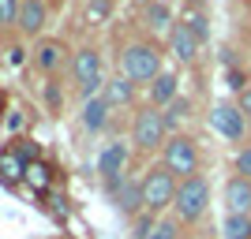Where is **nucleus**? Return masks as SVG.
<instances>
[{
	"mask_svg": "<svg viewBox=\"0 0 251 239\" xmlns=\"http://www.w3.org/2000/svg\"><path fill=\"white\" fill-rule=\"evenodd\" d=\"M221 239H251V217H244V213H225V220H221Z\"/></svg>",
	"mask_w": 251,
	"mask_h": 239,
	"instance_id": "obj_15",
	"label": "nucleus"
},
{
	"mask_svg": "<svg viewBox=\"0 0 251 239\" xmlns=\"http://www.w3.org/2000/svg\"><path fill=\"white\" fill-rule=\"evenodd\" d=\"M26 179H30L34 187H45V183H49V172H45L42 165H26Z\"/></svg>",
	"mask_w": 251,
	"mask_h": 239,
	"instance_id": "obj_24",
	"label": "nucleus"
},
{
	"mask_svg": "<svg viewBox=\"0 0 251 239\" xmlns=\"http://www.w3.org/2000/svg\"><path fill=\"white\" fill-rule=\"evenodd\" d=\"M64 60V45L60 42H42L38 45V67H45V71H56Z\"/></svg>",
	"mask_w": 251,
	"mask_h": 239,
	"instance_id": "obj_18",
	"label": "nucleus"
},
{
	"mask_svg": "<svg viewBox=\"0 0 251 239\" xmlns=\"http://www.w3.org/2000/svg\"><path fill=\"white\" fill-rule=\"evenodd\" d=\"M127 165V146L124 142H109L98 153V172L105 176V183H120V172Z\"/></svg>",
	"mask_w": 251,
	"mask_h": 239,
	"instance_id": "obj_10",
	"label": "nucleus"
},
{
	"mask_svg": "<svg viewBox=\"0 0 251 239\" xmlns=\"http://www.w3.org/2000/svg\"><path fill=\"white\" fill-rule=\"evenodd\" d=\"M147 26L154 34H169L176 22H173V11H169L165 4H150V8H147Z\"/></svg>",
	"mask_w": 251,
	"mask_h": 239,
	"instance_id": "obj_17",
	"label": "nucleus"
},
{
	"mask_svg": "<svg viewBox=\"0 0 251 239\" xmlns=\"http://www.w3.org/2000/svg\"><path fill=\"white\" fill-rule=\"evenodd\" d=\"M131 142H135L139 153H157V150H165L169 142V124H165V112L147 105L143 112L135 116V127H131Z\"/></svg>",
	"mask_w": 251,
	"mask_h": 239,
	"instance_id": "obj_5",
	"label": "nucleus"
},
{
	"mask_svg": "<svg viewBox=\"0 0 251 239\" xmlns=\"http://www.w3.org/2000/svg\"><path fill=\"white\" fill-rule=\"evenodd\" d=\"M206 209H210V179L202 176V172H199V176H191V179H180L176 202H173V213H176L180 224L199 220Z\"/></svg>",
	"mask_w": 251,
	"mask_h": 239,
	"instance_id": "obj_3",
	"label": "nucleus"
},
{
	"mask_svg": "<svg viewBox=\"0 0 251 239\" xmlns=\"http://www.w3.org/2000/svg\"><path fill=\"white\" fill-rule=\"evenodd\" d=\"M184 22H188V30L195 34L199 42H206V38H210V26H206V15H202V11H191Z\"/></svg>",
	"mask_w": 251,
	"mask_h": 239,
	"instance_id": "obj_21",
	"label": "nucleus"
},
{
	"mask_svg": "<svg viewBox=\"0 0 251 239\" xmlns=\"http://www.w3.org/2000/svg\"><path fill=\"white\" fill-rule=\"evenodd\" d=\"M236 105H240V112H244V116H248V120H251V86H248V90H240V94H236Z\"/></svg>",
	"mask_w": 251,
	"mask_h": 239,
	"instance_id": "obj_26",
	"label": "nucleus"
},
{
	"mask_svg": "<svg viewBox=\"0 0 251 239\" xmlns=\"http://www.w3.org/2000/svg\"><path fill=\"white\" fill-rule=\"evenodd\" d=\"M42 26H45V4H42V0H23V8H19V30L38 34Z\"/></svg>",
	"mask_w": 251,
	"mask_h": 239,
	"instance_id": "obj_13",
	"label": "nucleus"
},
{
	"mask_svg": "<svg viewBox=\"0 0 251 239\" xmlns=\"http://www.w3.org/2000/svg\"><path fill=\"white\" fill-rule=\"evenodd\" d=\"M72 71H75V83H79V94H83L86 101L98 97V90L105 86L98 49H79V52H75V60H72Z\"/></svg>",
	"mask_w": 251,
	"mask_h": 239,
	"instance_id": "obj_7",
	"label": "nucleus"
},
{
	"mask_svg": "<svg viewBox=\"0 0 251 239\" xmlns=\"http://www.w3.org/2000/svg\"><path fill=\"white\" fill-rule=\"evenodd\" d=\"M0 176H4V179L26 176V165L19 161V153H0Z\"/></svg>",
	"mask_w": 251,
	"mask_h": 239,
	"instance_id": "obj_19",
	"label": "nucleus"
},
{
	"mask_svg": "<svg viewBox=\"0 0 251 239\" xmlns=\"http://www.w3.org/2000/svg\"><path fill=\"white\" fill-rule=\"evenodd\" d=\"M236 172H240L244 179H251V146H244L240 153H236Z\"/></svg>",
	"mask_w": 251,
	"mask_h": 239,
	"instance_id": "obj_23",
	"label": "nucleus"
},
{
	"mask_svg": "<svg viewBox=\"0 0 251 239\" xmlns=\"http://www.w3.org/2000/svg\"><path fill=\"white\" fill-rule=\"evenodd\" d=\"M210 127H214L225 142H244V135H248V116L240 112L236 101H218L210 109Z\"/></svg>",
	"mask_w": 251,
	"mask_h": 239,
	"instance_id": "obj_6",
	"label": "nucleus"
},
{
	"mask_svg": "<svg viewBox=\"0 0 251 239\" xmlns=\"http://www.w3.org/2000/svg\"><path fill=\"white\" fill-rule=\"evenodd\" d=\"M199 38L188 30V22H176L173 30H169V52H173V60L176 64H191L195 56H199Z\"/></svg>",
	"mask_w": 251,
	"mask_h": 239,
	"instance_id": "obj_8",
	"label": "nucleus"
},
{
	"mask_svg": "<svg viewBox=\"0 0 251 239\" xmlns=\"http://www.w3.org/2000/svg\"><path fill=\"white\" fill-rule=\"evenodd\" d=\"M120 75L127 83H154L161 75V52L157 45H147V42H135L120 52Z\"/></svg>",
	"mask_w": 251,
	"mask_h": 239,
	"instance_id": "obj_1",
	"label": "nucleus"
},
{
	"mask_svg": "<svg viewBox=\"0 0 251 239\" xmlns=\"http://www.w3.org/2000/svg\"><path fill=\"white\" fill-rule=\"evenodd\" d=\"M150 239H176V220H157V228Z\"/></svg>",
	"mask_w": 251,
	"mask_h": 239,
	"instance_id": "obj_25",
	"label": "nucleus"
},
{
	"mask_svg": "<svg viewBox=\"0 0 251 239\" xmlns=\"http://www.w3.org/2000/svg\"><path fill=\"white\" fill-rule=\"evenodd\" d=\"M221 198H225V213H244V217H251V179L232 176L229 183H225V191H221Z\"/></svg>",
	"mask_w": 251,
	"mask_h": 239,
	"instance_id": "obj_9",
	"label": "nucleus"
},
{
	"mask_svg": "<svg viewBox=\"0 0 251 239\" xmlns=\"http://www.w3.org/2000/svg\"><path fill=\"white\" fill-rule=\"evenodd\" d=\"M116 206L124 209L127 217H135L143 209V187L139 183H120V195H116Z\"/></svg>",
	"mask_w": 251,
	"mask_h": 239,
	"instance_id": "obj_16",
	"label": "nucleus"
},
{
	"mask_svg": "<svg viewBox=\"0 0 251 239\" xmlns=\"http://www.w3.org/2000/svg\"><path fill=\"white\" fill-rule=\"evenodd\" d=\"M139 187H143V209L147 213H161V209H173V202H176V187H180V179L169 172L165 165H157L150 168L147 176L139 179Z\"/></svg>",
	"mask_w": 251,
	"mask_h": 239,
	"instance_id": "obj_2",
	"label": "nucleus"
},
{
	"mask_svg": "<svg viewBox=\"0 0 251 239\" xmlns=\"http://www.w3.org/2000/svg\"><path fill=\"white\" fill-rule=\"evenodd\" d=\"M105 124H109V101H105L101 94L90 97V101H83V127H86V131L98 135Z\"/></svg>",
	"mask_w": 251,
	"mask_h": 239,
	"instance_id": "obj_12",
	"label": "nucleus"
},
{
	"mask_svg": "<svg viewBox=\"0 0 251 239\" xmlns=\"http://www.w3.org/2000/svg\"><path fill=\"white\" fill-rule=\"evenodd\" d=\"M19 0H0V26H8V22H19Z\"/></svg>",
	"mask_w": 251,
	"mask_h": 239,
	"instance_id": "obj_22",
	"label": "nucleus"
},
{
	"mask_svg": "<svg viewBox=\"0 0 251 239\" xmlns=\"http://www.w3.org/2000/svg\"><path fill=\"white\" fill-rule=\"evenodd\" d=\"M90 11H98V15H105V11H109V0H94V4H90Z\"/></svg>",
	"mask_w": 251,
	"mask_h": 239,
	"instance_id": "obj_27",
	"label": "nucleus"
},
{
	"mask_svg": "<svg viewBox=\"0 0 251 239\" xmlns=\"http://www.w3.org/2000/svg\"><path fill=\"white\" fill-rule=\"evenodd\" d=\"M180 97V75L176 71H161L150 83V105L154 109H169V105Z\"/></svg>",
	"mask_w": 251,
	"mask_h": 239,
	"instance_id": "obj_11",
	"label": "nucleus"
},
{
	"mask_svg": "<svg viewBox=\"0 0 251 239\" xmlns=\"http://www.w3.org/2000/svg\"><path fill=\"white\" fill-rule=\"evenodd\" d=\"M161 165H165L176 179L199 176L202 157H199V146H195V138H191V135H169L165 150H161Z\"/></svg>",
	"mask_w": 251,
	"mask_h": 239,
	"instance_id": "obj_4",
	"label": "nucleus"
},
{
	"mask_svg": "<svg viewBox=\"0 0 251 239\" xmlns=\"http://www.w3.org/2000/svg\"><path fill=\"white\" fill-rule=\"evenodd\" d=\"M161 112H165V124H169V127H176L180 120H184V116L191 112V101H188V97H184V94H180L176 101L169 105V109H161Z\"/></svg>",
	"mask_w": 251,
	"mask_h": 239,
	"instance_id": "obj_20",
	"label": "nucleus"
},
{
	"mask_svg": "<svg viewBox=\"0 0 251 239\" xmlns=\"http://www.w3.org/2000/svg\"><path fill=\"white\" fill-rule=\"evenodd\" d=\"M105 101H109V109H116V105H131V97H135V83H127L124 75H116V79H109L105 83Z\"/></svg>",
	"mask_w": 251,
	"mask_h": 239,
	"instance_id": "obj_14",
	"label": "nucleus"
}]
</instances>
